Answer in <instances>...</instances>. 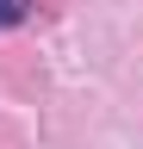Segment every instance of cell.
<instances>
[{"label": "cell", "mask_w": 143, "mask_h": 149, "mask_svg": "<svg viewBox=\"0 0 143 149\" xmlns=\"http://www.w3.org/2000/svg\"><path fill=\"white\" fill-rule=\"evenodd\" d=\"M25 13H31V0H0V25H19Z\"/></svg>", "instance_id": "6da1fadb"}]
</instances>
